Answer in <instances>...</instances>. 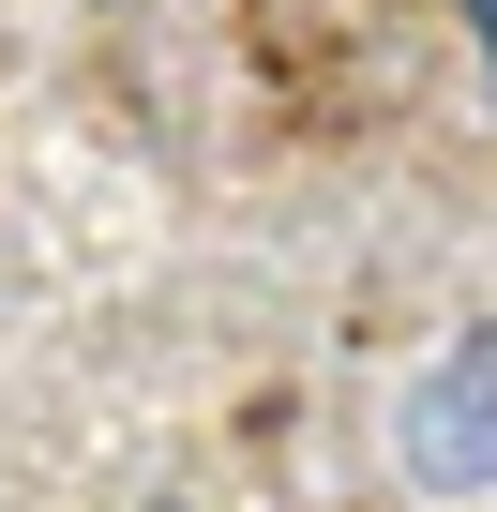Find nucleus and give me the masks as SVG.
Masks as SVG:
<instances>
[{
    "mask_svg": "<svg viewBox=\"0 0 497 512\" xmlns=\"http://www.w3.org/2000/svg\"><path fill=\"white\" fill-rule=\"evenodd\" d=\"M392 452H407V482H437V497H482V482H497V317H467V332L407 377Z\"/></svg>",
    "mask_w": 497,
    "mask_h": 512,
    "instance_id": "1",
    "label": "nucleus"
},
{
    "mask_svg": "<svg viewBox=\"0 0 497 512\" xmlns=\"http://www.w3.org/2000/svg\"><path fill=\"white\" fill-rule=\"evenodd\" d=\"M452 16H467V46H482V76H497V0H452Z\"/></svg>",
    "mask_w": 497,
    "mask_h": 512,
    "instance_id": "2",
    "label": "nucleus"
},
{
    "mask_svg": "<svg viewBox=\"0 0 497 512\" xmlns=\"http://www.w3.org/2000/svg\"><path fill=\"white\" fill-rule=\"evenodd\" d=\"M166 512H181V497H166Z\"/></svg>",
    "mask_w": 497,
    "mask_h": 512,
    "instance_id": "3",
    "label": "nucleus"
}]
</instances>
